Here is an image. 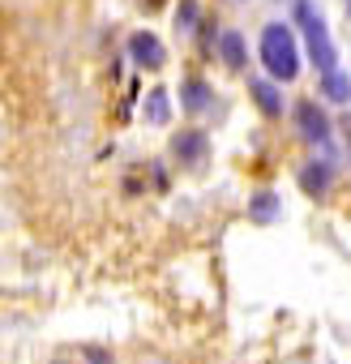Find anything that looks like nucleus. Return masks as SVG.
Masks as SVG:
<instances>
[{
	"mask_svg": "<svg viewBox=\"0 0 351 364\" xmlns=\"http://www.w3.org/2000/svg\"><path fill=\"white\" fill-rule=\"evenodd\" d=\"M261 65H266L270 77H279V82H291V77L300 73V43H296V35H291L283 22H270V26L261 31Z\"/></svg>",
	"mask_w": 351,
	"mask_h": 364,
	"instance_id": "1",
	"label": "nucleus"
},
{
	"mask_svg": "<svg viewBox=\"0 0 351 364\" xmlns=\"http://www.w3.org/2000/svg\"><path fill=\"white\" fill-rule=\"evenodd\" d=\"M296 22H300V31H304V43H308V56H313V65L321 69V77H330V73H338V52H334V39H330V31H325V18L317 14V5L313 0H296Z\"/></svg>",
	"mask_w": 351,
	"mask_h": 364,
	"instance_id": "2",
	"label": "nucleus"
},
{
	"mask_svg": "<svg viewBox=\"0 0 351 364\" xmlns=\"http://www.w3.org/2000/svg\"><path fill=\"white\" fill-rule=\"evenodd\" d=\"M296 120H300V137H304V141H317V146L330 141V120H325V112H321L313 99H304V103L296 107Z\"/></svg>",
	"mask_w": 351,
	"mask_h": 364,
	"instance_id": "3",
	"label": "nucleus"
},
{
	"mask_svg": "<svg viewBox=\"0 0 351 364\" xmlns=\"http://www.w3.org/2000/svg\"><path fill=\"white\" fill-rule=\"evenodd\" d=\"M171 150H176V159H180V163L198 167V163H206V150H210V141H206V133H193V129H185V133H176V137H171Z\"/></svg>",
	"mask_w": 351,
	"mask_h": 364,
	"instance_id": "4",
	"label": "nucleus"
},
{
	"mask_svg": "<svg viewBox=\"0 0 351 364\" xmlns=\"http://www.w3.org/2000/svg\"><path fill=\"white\" fill-rule=\"evenodd\" d=\"M129 56H133L137 65H146V69H163V60H167L163 43H158L150 31H137V35L129 39Z\"/></svg>",
	"mask_w": 351,
	"mask_h": 364,
	"instance_id": "5",
	"label": "nucleus"
},
{
	"mask_svg": "<svg viewBox=\"0 0 351 364\" xmlns=\"http://www.w3.org/2000/svg\"><path fill=\"white\" fill-rule=\"evenodd\" d=\"M330 176H334V171H330V163H308V167L300 171V189H304V193H313V198H321V193L330 189Z\"/></svg>",
	"mask_w": 351,
	"mask_h": 364,
	"instance_id": "6",
	"label": "nucleus"
},
{
	"mask_svg": "<svg viewBox=\"0 0 351 364\" xmlns=\"http://www.w3.org/2000/svg\"><path fill=\"white\" fill-rule=\"evenodd\" d=\"M219 52H223L227 69H244V39H240V31H223L219 35Z\"/></svg>",
	"mask_w": 351,
	"mask_h": 364,
	"instance_id": "7",
	"label": "nucleus"
},
{
	"mask_svg": "<svg viewBox=\"0 0 351 364\" xmlns=\"http://www.w3.org/2000/svg\"><path fill=\"white\" fill-rule=\"evenodd\" d=\"M249 90H253V99H257V107H261L266 116H279V112H283V99H279V90H274V82H266V77H257V82H253Z\"/></svg>",
	"mask_w": 351,
	"mask_h": 364,
	"instance_id": "8",
	"label": "nucleus"
},
{
	"mask_svg": "<svg viewBox=\"0 0 351 364\" xmlns=\"http://www.w3.org/2000/svg\"><path fill=\"white\" fill-rule=\"evenodd\" d=\"M180 95H185V107H189V112H206V107H210V86H206L202 77H189V82L180 86Z\"/></svg>",
	"mask_w": 351,
	"mask_h": 364,
	"instance_id": "9",
	"label": "nucleus"
},
{
	"mask_svg": "<svg viewBox=\"0 0 351 364\" xmlns=\"http://www.w3.org/2000/svg\"><path fill=\"white\" fill-rule=\"evenodd\" d=\"M321 95H325L330 103H351V77H347V73L321 77Z\"/></svg>",
	"mask_w": 351,
	"mask_h": 364,
	"instance_id": "10",
	"label": "nucleus"
},
{
	"mask_svg": "<svg viewBox=\"0 0 351 364\" xmlns=\"http://www.w3.org/2000/svg\"><path fill=\"white\" fill-rule=\"evenodd\" d=\"M167 116H171L167 90H150V95H146V120H150V124H167Z\"/></svg>",
	"mask_w": 351,
	"mask_h": 364,
	"instance_id": "11",
	"label": "nucleus"
},
{
	"mask_svg": "<svg viewBox=\"0 0 351 364\" xmlns=\"http://www.w3.org/2000/svg\"><path fill=\"white\" fill-rule=\"evenodd\" d=\"M274 210H279V198H274V193H257V198L249 202V219H257V223H270Z\"/></svg>",
	"mask_w": 351,
	"mask_h": 364,
	"instance_id": "12",
	"label": "nucleus"
},
{
	"mask_svg": "<svg viewBox=\"0 0 351 364\" xmlns=\"http://www.w3.org/2000/svg\"><path fill=\"white\" fill-rule=\"evenodd\" d=\"M193 18H198V5H193V0H185V5L176 9V26H180V31H193Z\"/></svg>",
	"mask_w": 351,
	"mask_h": 364,
	"instance_id": "13",
	"label": "nucleus"
},
{
	"mask_svg": "<svg viewBox=\"0 0 351 364\" xmlns=\"http://www.w3.org/2000/svg\"><path fill=\"white\" fill-rule=\"evenodd\" d=\"M342 129H347V150H351V116H347V124H342Z\"/></svg>",
	"mask_w": 351,
	"mask_h": 364,
	"instance_id": "14",
	"label": "nucleus"
}]
</instances>
